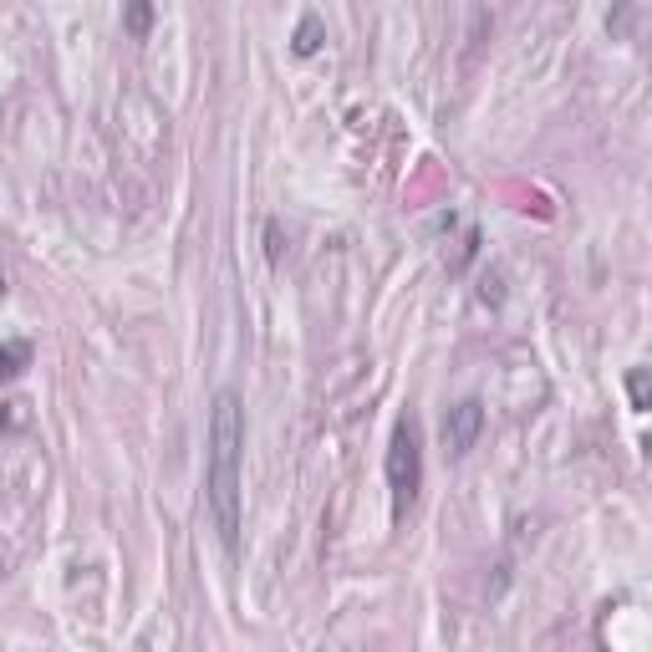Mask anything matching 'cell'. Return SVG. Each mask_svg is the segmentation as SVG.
Wrapping results in <instances>:
<instances>
[{
  "label": "cell",
  "mask_w": 652,
  "mask_h": 652,
  "mask_svg": "<svg viewBox=\"0 0 652 652\" xmlns=\"http://www.w3.org/2000/svg\"><path fill=\"white\" fill-rule=\"evenodd\" d=\"M240 459H245V408L235 393H214L209 403V464H204V500L214 515L225 551H240Z\"/></svg>",
  "instance_id": "cell-1"
},
{
  "label": "cell",
  "mask_w": 652,
  "mask_h": 652,
  "mask_svg": "<svg viewBox=\"0 0 652 652\" xmlns=\"http://www.w3.org/2000/svg\"><path fill=\"white\" fill-rule=\"evenodd\" d=\"M388 489H393V510L398 515L418 500V489H423V433H418V418H398V428H393Z\"/></svg>",
  "instance_id": "cell-2"
},
{
  "label": "cell",
  "mask_w": 652,
  "mask_h": 652,
  "mask_svg": "<svg viewBox=\"0 0 652 652\" xmlns=\"http://www.w3.org/2000/svg\"><path fill=\"white\" fill-rule=\"evenodd\" d=\"M479 428H484V403L479 398H464V403H454L444 413V449H449V459H464L474 449Z\"/></svg>",
  "instance_id": "cell-3"
},
{
  "label": "cell",
  "mask_w": 652,
  "mask_h": 652,
  "mask_svg": "<svg viewBox=\"0 0 652 652\" xmlns=\"http://www.w3.org/2000/svg\"><path fill=\"white\" fill-rule=\"evenodd\" d=\"M26 367H31V342L26 337L0 342V377H21Z\"/></svg>",
  "instance_id": "cell-4"
},
{
  "label": "cell",
  "mask_w": 652,
  "mask_h": 652,
  "mask_svg": "<svg viewBox=\"0 0 652 652\" xmlns=\"http://www.w3.org/2000/svg\"><path fill=\"white\" fill-rule=\"evenodd\" d=\"M123 31L133 41H143L153 31V0H128V6H123Z\"/></svg>",
  "instance_id": "cell-5"
},
{
  "label": "cell",
  "mask_w": 652,
  "mask_h": 652,
  "mask_svg": "<svg viewBox=\"0 0 652 652\" xmlns=\"http://www.w3.org/2000/svg\"><path fill=\"white\" fill-rule=\"evenodd\" d=\"M321 41H326V26H321V16H301V26H296V57H316L321 51Z\"/></svg>",
  "instance_id": "cell-6"
},
{
  "label": "cell",
  "mask_w": 652,
  "mask_h": 652,
  "mask_svg": "<svg viewBox=\"0 0 652 652\" xmlns=\"http://www.w3.org/2000/svg\"><path fill=\"white\" fill-rule=\"evenodd\" d=\"M286 255V235H281V220H265V260L270 265H281Z\"/></svg>",
  "instance_id": "cell-7"
},
{
  "label": "cell",
  "mask_w": 652,
  "mask_h": 652,
  "mask_svg": "<svg viewBox=\"0 0 652 652\" xmlns=\"http://www.w3.org/2000/svg\"><path fill=\"white\" fill-rule=\"evenodd\" d=\"M627 393H632V408L642 413V408H647V372H642V367L627 372Z\"/></svg>",
  "instance_id": "cell-8"
},
{
  "label": "cell",
  "mask_w": 652,
  "mask_h": 652,
  "mask_svg": "<svg viewBox=\"0 0 652 652\" xmlns=\"http://www.w3.org/2000/svg\"><path fill=\"white\" fill-rule=\"evenodd\" d=\"M0 423H6V428H26V403H6V413H0Z\"/></svg>",
  "instance_id": "cell-9"
},
{
  "label": "cell",
  "mask_w": 652,
  "mask_h": 652,
  "mask_svg": "<svg viewBox=\"0 0 652 652\" xmlns=\"http://www.w3.org/2000/svg\"><path fill=\"white\" fill-rule=\"evenodd\" d=\"M0 291H6V270H0Z\"/></svg>",
  "instance_id": "cell-10"
}]
</instances>
